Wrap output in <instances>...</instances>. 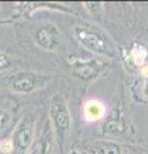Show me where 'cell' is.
Segmentation results:
<instances>
[{"mask_svg":"<svg viewBox=\"0 0 148 154\" xmlns=\"http://www.w3.org/2000/svg\"><path fill=\"white\" fill-rule=\"evenodd\" d=\"M74 36L76 41L93 54L101 58H116L117 48L106 32L101 27L89 22H79L74 27Z\"/></svg>","mask_w":148,"mask_h":154,"instance_id":"obj_1","label":"cell"},{"mask_svg":"<svg viewBox=\"0 0 148 154\" xmlns=\"http://www.w3.org/2000/svg\"><path fill=\"white\" fill-rule=\"evenodd\" d=\"M49 117L52 128H53L54 132V137L57 139L59 146L63 149L71 131V123H72L68 103L66 100L65 95L55 94L52 98L49 105Z\"/></svg>","mask_w":148,"mask_h":154,"instance_id":"obj_2","label":"cell"},{"mask_svg":"<svg viewBox=\"0 0 148 154\" xmlns=\"http://www.w3.org/2000/svg\"><path fill=\"white\" fill-rule=\"evenodd\" d=\"M35 118L31 113H28L20 119L16 128L12 134V141L14 145L16 154H27L30 148L34 144L35 139Z\"/></svg>","mask_w":148,"mask_h":154,"instance_id":"obj_3","label":"cell"},{"mask_svg":"<svg viewBox=\"0 0 148 154\" xmlns=\"http://www.w3.org/2000/svg\"><path fill=\"white\" fill-rule=\"evenodd\" d=\"M52 77L49 75L39 73L32 71L18 72L11 81V88L18 94H30L44 89L49 84Z\"/></svg>","mask_w":148,"mask_h":154,"instance_id":"obj_4","label":"cell"},{"mask_svg":"<svg viewBox=\"0 0 148 154\" xmlns=\"http://www.w3.org/2000/svg\"><path fill=\"white\" fill-rule=\"evenodd\" d=\"M34 41L43 50L58 51L63 42V36L54 23H44L36 28L34 33Z\"/></svg>","mask_w":148,"mask_h":154,"instance_id":"obj_5","label":"cell"},{"mask_svg":"<svg viewBox=\"0 0 148 154\" xmlns=\"http://www.w3.org/2000/svg\"><path fill=\"white\" fill-rule=\"evenodd\" d=\"M87 150L90 154H146V149L137 145H129L112 140H94L87 143Z\"/></svg>","mask_w":148,"mask_h":154,"instance_id":"obj_6","label":"cell"},{"mask_svg":"<svg viewBox=\"0 0 148 154\" xmlns=\"http://www.w3.org/2000/svg\"><path fill=\"white\" fill-rule=\"evenodd\" d=\"M108 66V59L101 57H94L89 59H75L71 62V67L76 76L83 80H94Z\"/></svg>","mask_w":148,"mask_h":154,"instance_id":"obj_7","label":"cell"},{"mask_svg":"<svg viewBox=\"0 0 148 154\" xmlns=\"http://www.w3.org/2000/svg\"><path fill=\"white\" fill-rule=\"evenodd\" d=\"M53 137H54V132L52 130V125L45 123L43 132L37 137V140L34 141L27 154H52Z\"/></svg>","mask_w":148,"mask_h":154,"instance_id":"obj_8","label":"cell"},{"mask_svg":"<svg viewBox=\"0 0 148 154\" xmlns=\"http://www.w3.org/2000/svg\"><path fill=\"white\" fill-rule=\"evenodd\" d=\"M83 112H84V117L87 121L94 122V121L102 119L104 116H106V107H104L103 103L99 102V100L90 99L84 104Z\"/></svg>","mask_w":148,"mask_h":154,"instance_id":"obj_9","label":"cell"},{"mask_svg":"<svg viewBox=\"0 0 148 154\" xmlns=\"http://www.w3.org/2000/svg\"><path fill=\"white\" fill-rule=\"evenodd\" d=\"M129 59L135 67L143 68L148 59V48L139 42H134L129 50Z\"/></svg>","mask_w":148,"mask_h":154,"instance_id":"obj_10","label":"cell"},{"mask_svg":"<svg viewBox=\"0 0 148 154\" xmlns=\"http://www.w3.org/2000/svg\"><path fill=\"white\" fill-rule=\"evenodd\" d=\"M11 121H12V117L8 110L0 108V132L4 131V130L9 126Z\"/></svg>","mask_w":148,"mask_h":154,"instance_id":"obj_11","label":"cell"},{"mask_svg":"<svg viewBox=\"0 0 148 154\" xmlns=\"http://www.w3.org/2000/svg\"><path fill=\"white\" fill-rule=\"evenodd\" d=\"M0 152L4 154L14 153V145H13L12 139H4V140L0 141Z\"/></svg>","mask_w":148,"mask_h":154,"instance_id":"obj_12","label":"cell"},{"mask_svg":"<svg viewBox=\"0 0 148 154\" xmlns=\"http://www.w3.org/2000/svg\"><path fill=\"white\" fill-rule=\"evenodd\" d=\"M12 66V58L5 53L0 51V72L7 71L8 68H11Z\"/></svg>","mask_w":148,"mask_h":154,"instance_id":"obj_13","label":"cell"},{"mask_svg":"<svg viewBox=\"0 0 148 154\" xmlns=\"http://www.w3.org/2000/svg\"><path fill=\"white\" fill-rule=\"evenodd\" d=\"M144 77V81H143V88H142V91H143V96L148 100V75L143 76Z\"/></svg>","mask_w":148,"mask_h":154,"instance_id":"obj_14","label":"cell"}]
</instances>
